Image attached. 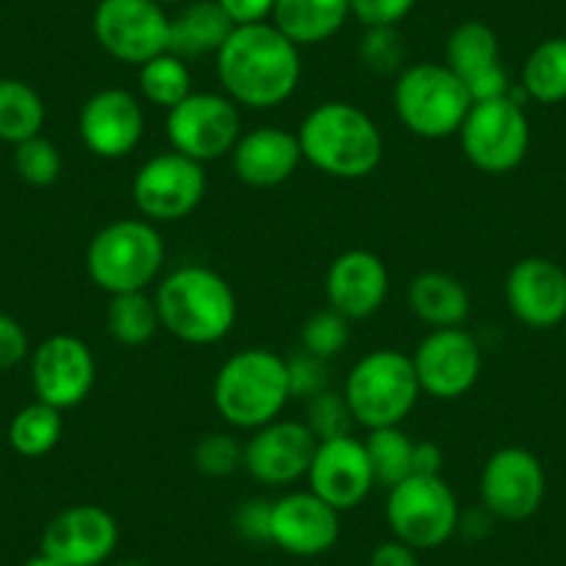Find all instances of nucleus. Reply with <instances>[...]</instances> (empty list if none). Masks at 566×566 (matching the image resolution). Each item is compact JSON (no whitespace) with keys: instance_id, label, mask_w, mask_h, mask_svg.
I'll return each instance as SVG.
<instances>
[{"instance_id":"nucleus-5","label":"nucleus","mask_w":566,"mask_h":566,"mask_svg":"<svg viewBox=\"0 0 566 566\" xmlns=\"http://www.w3.org/2000/svg\"><path fill=\"white\" fill-rule=\"evenodd\" d=\"M86 275L112 295L148 292L165 266V239L145 217H125L103 226L86 248Z\"/></svg>"},{"instance_id":"nucleus-16","label":"nucleus","mask_w":566,"mask_h":566,"mask_svg":"<svg viewBox=\"0 0 566 566\" xmlns=\"http://www.w3.org/2000/svg\"><path fill=\"white\" fill-rule=\"evenodd\" d=\"M481 505L505 522H522L538 511L547 489L544 467L531 450L503 448L481 470Z\"/></svg>"},{"instance_id":"nucleus-48","label":"nucleus","mask_w":566,"mask_h":566,"mask_svg":"<svg viewBox=\"0 0 566 566\" xmlns=\"http://www.w3.org/2000/svg\"><path fill=\"white\" fill-rule=\"evenodd\" d=\"M114 566H148V564H142V560H119V564Z\"/></svg>"},{"instance_id":"nucleus-31","label":"nucleus","mask_w":566,"mask_h":566,"mask_svg":"<svg viewBox=\"0 0 566 566\" xmlns=\"http://www.w3.org/2000/svg\"><path fill=\"white\" fill-rule=\"evenodd\" d=\"M520 86L527 101L560 103L566 101V40L553 36L536 45L522 67Z\"/></svg>"},{"instance_id":"nucleus-23","label":"nucleus","mask_w":566,"mask_h":566,"mask_svg":"<svg viewBox=\"0 0 566 566\" xmlns=\"http://www.w3.org/2000/svg\"><path fill=\"white\" fill-rule=\"evenodd\" d=\"M231 165L239 181L248 187H281L303 165L301 142L292 130H283L277 125H259L253 130H242L231 150Z\"/></svg>"},{"instance_id":"nucleus-43","label":"nucleus","mask_w":566,"mask_h":566,"mask_svg":"<svg viewBox=\"0 0 566 566\" xmlns=\"http://www.w3.org/2000/svg\"><path fill=\"white\" fill-rule=\"evenodd\" d=\"M511 86H514V84H511L509 73H505V67H503V62L494 64V67H489V70H483V73H478L475 78L467 81V92H470L472 103L509 97Z\"/></svg>"},{"instance_id":"nucleus-36","label":"nucleus","mask_w":566,"mask_h":566,"mask_svg":"<svg viewBox=\"0 0 566 566\" xmlns=\"http://www.w3.org/2000/svg\"><path fill=\"white\" fill-rule=\"evenodd\" d=\"M303 422L317 442H328V439L350 437L356 419H353V411L342 391L325 389L312 400H306V419Z\"/></svg>"},{"instance_id":"nucleus-24","label":"nucleus","mask_w":566,"mask_h":566,"mask_svg":"<svg viewBox=\"0 0 566 566\" xmlns=\"http://www.w3.org/2000/svg\"><path fill=\"white\" fill-rule=\"evenodd\" d=\"M408 308L419 323L431 331L437 328H464L470 319L472 301L464 283L450 272L428 270L419 272L408 283Z\"/></svg>"},{"instance_id":"nucleus-30","label":"nucleus","mask_w":566,"mask_h":566,"mask_svg":"<svg viewBox=\"0 0 566 566\" xmlns=\"http://www.w3.org/2000/svg\"><path fill=\"white\" fill-rule=\"evenodd\" d=\"M62 413L64 411L40 400L20 408L9 422V444H12L14 453H20L23 459H42L51 450H56L64 433Z\"/></svg>"},{"instance_id":"nucleus-45","label":"nucleus","mask_w":566,"mask_h":566,"mask_svg":"<svg viewBox=\"0 0 566 566\" xmlns=\"http://www.w3.org/2000/svg\"><path fill=\"white\" fill-rule=\"evenodd\" d=\"M369 566H419V553L400 538L380 542L369 555Z\"/></svg>"},{"instance_id":"nucleus-7","label":"nucleus","mask_w":566,"mask_h":566,"mask_svg":"<svg viewBox=\"0 0 566 566\" xmlns=\"http://www.w3.org/2000/svg\"><path fill=\"white\" fill-rule=\"evenodd\" d=\"M342 395L350 406L353 419L367 431H375V428L406 422L417 408L422 389H419L411 356L380 347L353 364Z\"/></svg>"},{"instance_id":"nucleus-37","label":"nucleus","mask_w":566,"mask_h":566,"mask_svg":"<svg viewBox=\"0 0 566 566\" xmlns=\"http://www.w3.org/2000/svg\"><path fill=\"white\" fill-rule=\"evenodd\" d=\"M364 67L378 75H400L406 70V42L397 25H378L367 29L358 45Z\"/></svg>"},{"instance_id":"nucleus-26","label":"nucleus","mask_w":566,"mask_h":566,"mask_svg":"<svg viewBox=\"0 0 566 566\" xmlns=\"http://www.w3.org/2000/svg\"><path fill=\"white\" fill-rule=\"evenodd\" d=\"M233 29L237 25L217 0H187V7L170 18V53L184 62L217 56Z\"/></svg>"},{"instance_id":"nucleus-20","label":"nucleus","mask_w":566,"mask_h":566,"mask_svg":"<svg viewBox=\"0 0 566 566\" xmlns=\"http://www.w3.org/2000/svg\"><path fill=\"white\" fill-rule=\"evenodd\" d=\"M339 511L308 492H286L272 500L270 544L297 558L323 555L339 542Z\"/></svg>"},{"instance_id":"nucleus-12","label":"nucleus","mask_w":566,"mask_h":566,"mask_svg":"<svg viewBox=\"0 0 566 566\" xmlns=\"http://www.w3.org/2000/svg\"><path fill=\"white\" fill-rule=\"evenodd\" d=\"M206 167L178 150L150 156L130 181L134 206L148 222H178L206 198Z\"/></svg>"},{"instance_id":"nucleus-44","label":"nucleus","mask_w":566,"mask_h":566,"mask_svg":"<svg viewBox=\"0 0 566 566\" xmlns=\"http://www.w3.org/2000/svg\"><path fill=\"white\" fill-rule=\"evenodd\" d=\"M217 3L233 25L270 23L272 9H275V0H217Z\"/></svg>"},{"instance_id":"nucleus-35","label":"nucleus","mask_w":566,"mask_h":566,"mask_svg":"<svg viewBox=\"0 0 566 566\" xmlns=\"http://www.w3.org/2000/svg\"><path fill=\"white\" fill-rule=\"evenodd\" d=\"M62 154L48 136H31V139L14 145V170L31 187H51L62 178Z\"/></svg>"},{"instance_id":"nucleus-39","label":"nucleus","mask_w":566,"mask_h":566,"mask_svg":"<svg viewBox=\"0 0 566 566\" xmlns=\"http://www.w3.org/2000/svg\"><path fill=\"white\" fill-rule=\"evenodd\" d=\"M286 375H290V395L295 400H312L319 391L331 389V369L325 358L301 350L286 358Z\"/></svg>"},{"instance_id":"nucleus-47","label":"nucleus","mask_w":566,"mask_h":566,"mask_svg":"<svg viewBox=\"0 0 566 566\" xmlns=\"http://www.w3.org/2000/svg\"><path fill=\"white\" fill-rule=\"evenodd\" d=\"M23 566H62V564H59V560H53L51 555L40 553V555H34V558H29V560H25Z\"/></svg>"},{"instance_id":"nucleus-19","label":"nucleus","mask_w":566,"mask_h":566,"mask_svg":"<svg viewBox=\"0 0 566 566\" xmlns=\"http://www.w3.org/2000/svg\"><path fill=\"white\" fill-rule=\"evenodd\" d=\"M306 478L308 489L339 514L358 509L369 497L373 486H378L364 439L353 437L317 442Z\"/></svg>"},{"instance_id":"nucleus-10","label":"nucleus","mask_w":566,"mask_h":566,"mask_svg":"<svg viewBox=\"0 0 566 566\" xmlns=\"http://www.w3.org/2000/svg\"><path fill=\"white\" fill-rule=\"evenodd\" d=\"M170 148L189 159L214 161L231 156L242 136V112L226 92H198L172 106L165 119Z\"/></svg>"},{"instance_id":"nucleus-2","label":"nucleus","mask_w":566,"mask_h":566,"mask_svg":"<svg viewBox=\"0 0 566 566\" xmlns=\"http://www.w3.org/2000/svg\"><path fill=\"white\" fill-rule=\"evenodd\" d=\"M303 161L342 181H361L380 167L384 134L361 106L325 101L303 117L295 130Z\"/></svg>"},{"instance_id":"nucleus-14","label":"nucleus","mask_w":566,"mask_h":566,"mask_svg":"<svg viewBox=\"0 0 566 566\" xmlns=\"http://www.w3.org/2000/svg\"><path fill=\"white\" fill-rule=\"evenodd\" d=\"M97 364L90 345L73 334L48 336L31 353V386L40 402L67 411L95 389Z\"/></svg>"},{"instance_id":"nucleus-22","label":"nucleus","mask_w":566,"mask_h":566,"mask_svg":"<svg viewBox=\"0 0 566 566\" xmlns=\"http://www.w3.org/2000/svg\"><path fill=\"white\" fill-rule=\"evenodd\" d=\"M505 303L527 328H555L566 319V272L542 255L516 261L505 277Z\"/></svg>"},{"instance_id":"nucleus-3","label":"nucleus","mask_w":566,"mask_h":566,"mask_svg":"<svg viewBox=\"0 0 566 566\" xmlns=\"http://www.w3.org/2000/svg\"><path fill=\"white\" fill-rule=\"evenodd\" d=\"M161 328L184 345L209 347L226 339L239 317L231 283L206 264H181L161 277L154 295Z\"/></svg>"},{"instance_id":"nucleus-8","label":"nucleus","mask_w":566,"mask_h":566,"mask_svg":"<svg viewBox=\"0 0 566 566\" xmlns=\"http://www.w3.org/2000/svg\"><path fill=\"white\" fill-rule=\"evenodd\" d=\"M461 505L442 475H411L386 494L391 538L419 549H437L459 533Z\"/></svg>"},{"instance_id":"nucleus-11","label":"nucleus","mask_w":566,"mask_h":566,"mask_svg":"<svg viewBox=\"0 0 566 566\" xmlns=\"http://www.w3.org/2000/svg\"><path fill=\"white\" fill-rule=\"evenodd\" d=\"M92 31L108 56L130 67L170 51V14L156 0H101Z\"/></svg>"},{"instance_id":"nucleus-27","label":"nucleus","mask_w":566,"mask_h":566,"mask_svg":"<svg viewBox=\"0 0 566 566\" xmlns=\"http://www.w3.org/2000/svg\"><path fill=\"white\" fill-rule=\"evenodd\" d=\"M48 108L40 92L20 78H0V142H20L40 136Z\"/></svg>"},{"instance_id":"nucleus-1","label":"nucleus","mask_w":566,"mask_h":566,"mask_svg":"<svg viewBox=\"0 0 566 566\" xmlns=\"http://www.w3.org/2000/svg\"><path fill=\"white\" fill-rule=\"evenodd\" d=\"M214 59L222 92L239 108L266 112L281 106L303 78L301 48L272 23L237 25Z\"/></svg>"},{"instance_id":"nucleus-41","label":"nucleus","mask_w":566,"mask_h":566,"mask_svg":"<svg viewBox=\"0 0 566 566\" xmlns=\"http://www.w3.org/2000/svg\"><path fill=\"white\" fill-rule=\"evenodd\" d=\"M233 531L250 544H270L272 500H244L233 514Z\"/></svg>"},{"instance_id":"nucleus-40","label":"nucleus","mask_w":566,"mask_h":566,"mask_svg":"<svg viewBox=\"0 0 566 566\" xmlns=\"http://www.w3.org/2000/svg\"><path fill=\"white\" fill-rule=\"evenodd\" d=\"M413 7L417 0H350V18H356L364 29L400 25Z\"/></svg>"},{"instance_id":"nucleus-32","label":"nucleus","mask_w":566,"mask_h":566,"mask_svg":"<svg viewBox=\"0 0 566 566\" xmlns=\"http://www.w3.org/2000/svg\"><path fill=\"white\" fill-rule=\"evenodd\" d=\"M136 75L139 81L142 101H148L150 106L165 108L170 112L181 101L192 95V73H189V62H184L176 53H161V56L145 62Z\"/></svg>"},{"instance_id":"nucleus-17","label":"nucleus","mask_w":566,"mask_h":566,"mask_svg":"<svg viewBox=\"0 0 566 566\" xmlns=\"http://www.w3.org/2000/svg\"><path fill=\"white\" fill-rule=\"evenodd\" d=\"M78 134L92 156L106 161L125 159L145 136V108L128 90L106 86L86 97L78 114Z\"/></svg>"},{"instance_id":"nucleus-4","label":"nucleus","mask_w":566,"mask_h":566,"mask_svg":"<svg viewBox=\"0 0 566 566\" xmlns=\"http://www.w3.org/2000/svg\"><path fill=\"white\" fill-rule=\"evenodd\" d=\"M214 408L231 428L255 431L277 419L292 400L286 358L266 347H244L217 369Z\"/></svg>"},{"instance_id":"nucleus-42","label":"nucleus","mask_w":566,"mask_h":566,"mask_svg":"<svg viewBox=\"0 0 566 566\" xmlns=\"http://www.w3.org/2000/svg\"><path fill=\"white\" fill-rule=\"evenodd\" d=\"M31 353L29 334H25L23 325L14 317L0 312V373L14 369L18 364H23Z\"/></svg>"},{"instance_id":"nucleus-25","label":"nucleus","mask_w":566,"mask_h":566,"mask_svg":"<svg viewBox=\"0 0 566 566\" xmlns=\"http://www.w3.org/2000/svg\"><path fill=\"white\" fill-rule=\"evenodd\" d=\"M350 20V0H275L270 23L297 48L334 40Z\"/></svg>"},{"instance_id":"nucleus-46","label":"nucleus","mask_w":566,"mask_h":566,"mask_svg":"<svg viewBox=\"0 0 566 566\" xmlns=\"http://www.w3.org/2000/svg\"><path fill=\"white\" fill-rule=\"evenodd\" d=\"M444 453L437 442H413V475H442Z\"/></svg>"},{"instance_id":"nucleus-6","label":"nucleus","mask_w":566,"mask_h":566,"mask_svg":"<svg viewBox=\"0 0 566 566\" xmlns=\"http://www.w3.org/2000/svg\"><path fill=\"white\" fill-rule=\"evenodd\" d=\"M395 114L408 134L419 139H448L464 125L472 108L467 84L437 62H419L402 70L391 90Z\"/></svg>"},{"instance_id":"nucleus-21","label":"nucleus","mask_w":566,"mask_h":566,"mask_svg":"<svg viewBox=\"0 0 566 566\" xmlns=\"http://www.w3.org/2000/svg\"><path fill=\"white\" fill-rule=\"evenodd\" d=\"M325 297L350 323L369 319L389 297V270L373 250L353 248L336 255L325 272Z\"/></svg>"},{"instance_id":"nucleus-33","label":"nucleus","mask_w":566,"mask_h":566,"mask_svg":"<svg viewBox=\"0 0 566 566\" xmlns=\"http://www.w3.org/2000/svg\"><path fill=\"white\" fill-rule=\"evenodd\" d=\"M364 448H367L378 486L391 489L413 475V439L402 431L400 424L369 431L364 439Z\"/></svg>"},{"instance_id":"nucleus-18","label":"nucleus","mask_w":566,"mask_h":566,"mask_svg":"<svg viewBox=\"0 0 566 566\" xmlns=\"http://www.w3.org/2000/svg\"><path fill=\"white\" fill-rule=\"evenodd\" d=\"M119 542L117 520L103 505H70L51 520L42 533L40 553L62 566H101L112 558Z\"/></svg>"},{"instance_id":"nucleus-13","label":"nucleus","mask_w":566,"mask_h":566,"mask_svg":"<svg viewBox=\"0 0 566 566\" xmlns=\"http://www.w3.org/2000/svg\"><path fill=\"white\" fill-rule=\"evenodd\" d=\"M422 395L433 400H459L470 395L483 373V353L475 336L464 328L428 331L411 353Z\"/></svg>"},{"instance_id":"nucleus-28","label":"nucleus","mask_w":566,"mask_h":566,"mask_svg":"<svg viewBox=\"0 0 566 566\" xmlns=\"http://www.w3.org/2000/svg\"><path fill=\"white\" fill-rule=\"evenodd\" d=\"M106 328L112 339L123 347L148 345L161 331L159 308L148 292H125L112 295L106 306Z\"/></svg>"},{"instance_id":"nucleus-29","label":"nucleus","mask_w":566,"mask_h":566,"mask_svg":"<svg viewBox=\"0 0 566 566\" xmlns=\"http://www.w3.org/2000/svg\"><path fill=\"white\" fill-rule=\"evenodd\" d=\"M444 64L467 84L478 73L500 64L497 34L481 20H467V23L455 25L448 48H444Z\"/></svg>"},{"instance_id":"nucleus-15","label":"nucleus","mask_w":566,"mask_h":566,"mask_svg":"<svg viewBox=\"0 0 566 566\" xmlns=\"http://www.w3.org/2000/svg\"><path fill=\"white\" fill-rule=\"evenodd\" d=\"M317 439L303 419H272L250 431L242 444V467L264 486H292L303 481L312 467Z\"/></svg>"},{"instance_id":"nucleus-9","label":"nucleus","mask_w":566,"mask_h":566,"mask_svg":"<svg viewBox=\"0 0 566 566\" xmlns=\"http://www.w3.org/2000/svg\"><path fill=\"white\" fill-rule=\"evenodd\" d=\"M461 150L475 170L505 176L525 161L531 148V123L514 97L472 103L459 134Z\"/></svg>"},{"instance_id":"nucleus-49","label":"nucleus","mask_w":566,"mask_h":566,"mask_svg":"<svg viewBox=\"0 0 566 566\" xmlns=\"http://www.w3.org/2000/svg\"><path fill=\"white\" fill-rule=\"evenodd\" d=\"M156 3H161V7H170V3H187V0H156Z\"/></svg>"},{"instance_id":"nucleus-34","label":"nucleus","mask_w":566,"mask_h":566,"mask_svg":"<svg viewBox=\"0 0 566 566\" xmlns=\"http://www.w3.org/2000/svg\"><path fill=\"white\" fill-rule=\"evenodd\" d=\"M350 319L342 317L336 308H319L301 325V350L334 361L350 345Z\"/></svg>"},{"instance_id":"nucleus-38","label":"nucleus","mask_w":566,"mask_h":566,"mask_svg":"<svg viewBox=\"0 0 566 566\" xmlns=\"http://www.w3.org/2000/svg\"><path fill=\"white\" fill-rule=\"evenodd\" d=\"M192 464L206 478H228L242 467V444L231 433L211 431L195 444Z\"/></svg>"}]
</instances>
